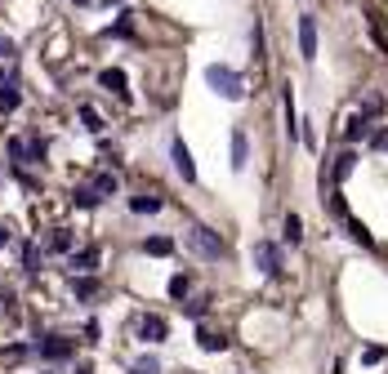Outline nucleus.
Instances as JSON below:
<instances>
[{"label":"nucleus","instance_id":"obj_1","mask_svg":"<svg viewBox=\"0 0 388 374\" xmlns=\"http://www.w3.org/2000/svg\"><path fill=\"white\" fill-rule=\"evenodd\" d=\"M205 85L219 94V99H228V103L246 99V80H241L233 67H223V63H210V67H205Z\"/></svg>","mask_w":388,"mask_h":374},{"label":"nucleus","instance_id":"obj_2","mask_svg":"<svg viewBox=\"0 0 388 374\" xmlns=\"http://www.w3.org/2000/svg\"><path fill=\"white\" fill-rule=\"evenodd\" d=\"M188 245H192V250H197V254H201V259H210V263L228 254V245H223V236H219V232H214V227H201V223H197V227H192V232H188Z\"/></svg>","mask_w":388,"mask_h":374},{"label":"nucleus","instance_id":"obj_3","mask_svg":"<svg viewBox=\"0 0 388 374\" xmlns=\"http://www.w3.org/2000/svg\"><path fill=\"white\" fill-rule=\"evenodd\" d=\"M169 161H174V170H179V178H183V183H197V165H192V152H188L183 138L169 143Z\"/></svg>","mask_w":388,"mask_h":374},{"label":"nucleus","instance_id":"obj_4","mask_svg":"<svg viewBox=\"0 0 388 374\" xmlns=\"http://www.w3.org/2000/svg\"><path fill=\"white\" fill-rule=\"evenodd\" d=\"M254 263H259V272L277 276V272H282V245H272V240H259V245H254Z\"/></svg>","mask_w":388,"mask_h":374},{"label":"nucleus","instance_id":"obj_5","mask_svg":"<svg viewBox=\"0 0 388 374\" xmlns=\"http://www.w3.org/2000/svg\"><path fill=\"white\" fill-rule=\"evenodd\" d=\"M139 339L143 343H165L169 339V321L165 317H139Z\"/></svg>","mask_w":388,"mask_h":374},{"label":"nucleus","instance_id":"obj_6","mask_svg":"<svg viewBox=\"0 0 388 374\" xmlns=\"http://www.w3.org/2000/svg\"><path fill=\"white\" fill-rule=\"evenodd\" d=\"M299 54H304L308 63L317 58V18H312V14L299 18Z\"/></svg>","mask_w":388,"mask_h":374},{"label":"nucleus","instance_id":"obj_7","mask_svg":"<svg viewBox=\"0 0 388 374\" xmlns=\"http://www.w3.org/2000/svg\"><path fill=\"white\" fill-rule=\"evenodd\" d=\"M76 347H71V339H58V334H50V339H41V357L45 361H67Z\"/></svg>","mask_w":388,"mask_h":374},{"label":"nucleus","instance_id":"obj_8","mask_svg":"<svg viewBox=\"0 0 388 374\" xmlns=\"http://www.w3.org/2000/svg\"><path fill=\"white\" fill-rule=\"evenodd\" d=\"M71 294L90 303V299H99V294H103V285L94 281V276H71Z\"/></svg>","mask_w":388,"mask_h":374},{"label":"nucleus","instance_id":"obj_9","mask_svg":"<svg viewBox=\"0 0 388 374\" xmlns=\"http://www.w3.org/2000/svg\"><path fill=\"white\" fill-rule=\"evenodd\" d=\"M99 268V245H85L71 254V272H94Z\"/></svg>","mask_w":388,"mask_h":374},{"label":"nucleus","instance_id":"obj_10","mask_svg":"<svg viewBox=\"0 0 388 374\" xmlns=\"http://www.w3.org/2000/svg\"><path fill=\"white\" fill-rule=\"evenodd\" d=\"M246 161H250V138H246V129H237L233 134V170H246Z\"/></svg>","mask_w":388,"mask_h":374},{"label":"nucleus","instance_id":"obj_11","mask_svg":"<svg viewBox=\"0 0 388 374\" xmlns=\"http://www.w3.org/2000/svg\"><path fill=\"white\" fill-rule=\"evenodd\" d=\"M99 85H103V89H112L116 99H125V71H120V67H107L103 76H99Z\"/></svg>","mask_w":388,"mask_h":374},{"label":"nucleus","instance_id":"obj_12","mask_svg":"<svg viewBox=\"0 0 388 374\" xmlns=\"http://www.w3.org/2000/svg\"><path fill=\"white\" fill-rule=\"evenodd\" d=\"M143 250H148L152 259H169V254H174V240H169V236H148V240H143Z\"/></svg>","mask_w":388,"mask_h":374},{"label":"nucleus","instance_id":"obj_13","mask_svg":"<svg viewBox=\"0 0 388 374\" xmlns=\"http://www.w3.org/2000/svg\"><path fill=\"white\" fill-rule=\"evenodd\" d=\"M45 245H50L54 254H71V232H67V227H54V232H50V240H45Z\"/></svg>","mask_w":388,"mask_h":374},{"label":"nucleus","instance_id":"obj_14","mask_svg":"<svg viewBox=\"0 0 388 374\" xmlns=\"http://www.w3.org/2000/svg\"><path fill=\"white\" fill-rule=\"evenodd\" d=\"M197 343L205 347V352H223V347H228V339H223V334H214V330H197Z\"/></svg>","mask_w":388,"mask_h":374},{"label":"nucleus","instance_id":"obj_15","mask_svg":"<svg viewBox=\"0 0 388 374\" xmlns=\"http://www.w3.org/2000/svg\"><path fill=\"white\" fill-rule=\"evenodd\" d=\"M161 196H130V210H134V214H156V210H161Z\"/></svg>","mask_w":388,"mask_h":374},{"label":"nucleus","instance_id":"obj_16","mask_svg":"<svg viewBox=\"0 0 388 374\" xmlns=\"http://www.w3.org/2000/svg\"><path fill=\"white\" fill-rule=\"evenodd\" d=\"M353 165H357V152H339V161H335V183H344V178L353 174Z\"/></svg>","mask_w":388,"mask_h":374},{"label":"nucleus","instance_id":"obj_17","mask_svg":"<svg viewBox=\"0 0 388 374\" xmlns=\"http://www.w3.org/2000/svg\"><path fill=\"white\" fill-rule=\"evenodd\" d=\"M18 103H22V94H18L14 80H9V85H0V112H14Z\"/></svg>","mask_w":388,"mask_h":374},{"label":"nucleus","instance_id":"obj_18","mask_svg":"<svg viewBox=\"0 0 388 374\" xmlns=\"http://www.w3.org/2000/svg\"><path fill=\"white\" fill-rule=\"evenodd\" d=\"M71 201H76L81 210H94V205H99L103 196H99V192H94V183H90V187H76V192H71Z\"/></svg>","mask_w":388,"mask_h":374},{"label":"nucleus","instance_id":"obj_19","mask_svg":"<svg viewBox=\"0 0 388 374\" xmlns=\"http://www.w3.org/2000/svg\"><path fill=\"white\" fill-rule=\"evenodd\" d=\"M9 156H14L18 165L32 161V138H9Z\"/></svg>","mask_w":388,"mask_h":374},{"label":"nucleus","instance_id":"obj_20","mask_svg":"<svg viewBox=\"0 0 388 374\" xmlns=\"http://www.w3.org/2000/svg\"><path fill=\"white\" fill-rule=\"evenodd\" d=\"M286 240H290V245L304 240V223H299V214H286Z\"/></svg>","mask_w":388,"mask_h":374},{"label":"nucleus","instance_id":"obj_21","mask_svg":"<svg viewBox=\"0 0 388 374\" xmlns=\"http://www.w3.org/2000/svg\"><path fill=\"white\" fill-rule=\"evenodd\" d=\"M22 268H27V272H41V250H36L32 240L22 245Z\"/></svg>","mask_w":388,"mask_h":374},{"label":"nucleus","instance_id":"obj_22","mask_svg":"<svg viewBox=\"0 0 388 374\" xmlns=\"http://www.w3.org/2000/svg\"><path fill=\"white\" fill-rule=\"evenodd\" d=\"M94 192L99 196H116V174H99L94 178Z\"/></svg>","mask_w":388,"mask_h":374},{"label":"nucleus","instance_id":"obj_23","mask_svg":"<svg viewBox=\"0 0 388 374\" xmlns=\"http://www.w3.org/2000/svg\"><path fill=\"white\" fill-rule=\"evenodd\" d=\"M130 374H161V361H156V357H139Z\"/></svg>","mask_w":388,"mask_h":374},{"label":"nucleus","instance_id":"obj_24","mask_svg":"<svg viewBox=\"0 0 388 374\" xmlns=\"http://www.w3.org/2000/svg\"><path fill=\"white\" fill-rule=\"evenodd\" d=\"M81 120H85V129H90V134H99V129H103V116L94 112V107H81Z\"/></svg>","mask_w":388,"mask_h":374},{"label":"nucleus","instance_id":"obj_25","mask_svg":"<svg viewBox=\"0 0 388 374\" xmlns=\"http://www.w3.org/2000/svg\"><path fill=\"white\" fill-rule=\"evenodd\" d=\"M169 299H188V276H174V281H169Z\"/></svg>","mask_w":388,"mask_h":374},{"label":"nucleus","instance_id":"obj_26","mask_svg":"<svg viewBox=\"0 0 388 374\" xmlns=\"http://www.w3.org/2000/svg\"><path fill=\"white\" fill-rule=\"evenodd\" d=\"M366 116H353V125H348V138H366Z\"/></svg>","mask_w":388,"mask_h":374},{"label":"nucleus","instance_id":"obj_27","mask_svg":"<svg viewBox=\"0 0 388 374\" xmlns=\"http://www.w3.org/2000/svg\"><path fill=\"white\" fill-rule=\"evenodd\" d=\"M384 357H388V347H366V352H361L366 366H375V361H384Z\"/></svg>","mask_w":388,"mask_h":374},{"label":"nucleus","instance_id":"obj_28","mask_svg":"<svg viewBox=\"0 0 388 374\" xmlns=\"http://www.w3.org/2000/svg\"><path fill=\"white\" fill-rule=\"evenodd\" d=\"M370 143H375V152H388V129H375Z\"/></svg>","mask_w":388,"mask_h":374},{"label":"nucleus","instance_id":"obj_29","mask_svg":"<svg viewBox=\"0 0 388 374\" xmlns=\"http://www.w3.org/2000/svg\"><path fill=\"white\" fill-rule=\"evenodd\" d=\"M32 161H45V138H32Z\"/></svg>","mask_w":388,"mask_h":374},{"label":"nucleus","instance_id":"obj_30","mask_svg":"<svg viewBox=\"0 0 388 374\" xmlns=\"http://www.w3.org/2000/svg\"><path fill=\"white\" fill-rule=\"evenodd\" d=\"M0 58H14V41L9 36H0Z\"/></svg>","mask_w":388,"mask_h":374},{"label":"nucleus","instance_id":"obj_31","mask_svg":"<svg viewBox=\"0 0 388 374\" xmlns=\"http://www.w3.org/2000/svg\"><path fill=\"white\" fill-rule=\"evenodd\" d=\"M5 245H9V227L0 223V250H5Z\"/></svg>","mask_w":388,"mask_h":374},{"label":"nucleus","instance_id":"obj_32","mask_svg":"<svg viewBox=\"0 0 388 374\" xmlns=\"http://www.w3.org/2000/svg\"><path fill=\"white\" fill-rule=\"evenodd\" d=\"M76 374H94V370H90V366H76Z\"/></svg>","mask_w":388,"mask_h":374},{"label":"nucleus","instance_id":"obj_33","mask_svg":"<svg viewBox=\"0 0 388 374\" xmlns=\"http://www.w3.org/2000/svg\"><path fill=\"white\" fill-rule=\"evenodd\" d=\"M76 5H90V0H76Z\"/></svg>","mask_w":388,"mask_h":374}]
</instances>
